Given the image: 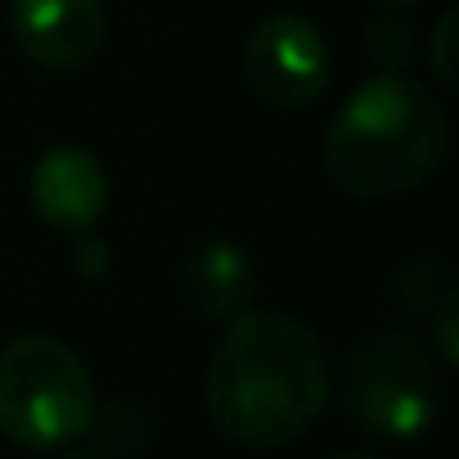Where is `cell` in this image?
I'll list each match as a JSON object with an SVG mask.
<instances>
[{
    "label": "cell",
    "mask_w": 459,
    "mask_h": 459,
    "mask_svg": "<svg viewBox=\"0 0 459 459\" xmlns=\"http://www.w3.org/2000/svg\"><path fill=\"white\" fill-rule=\"evenodd\" d=\"M212 423L239 446L275 450L302 437L329 401V360L320 338L280 311L230 320L203 378Z\"/></svg>",
    "instance_id": "cell-1"
},
{
    "label": "cell",
    "mask_w": 459,
    "mask_h": 459,
    "mask_svg": "<svg viewBox=\"0 0 459 459\" xmlns=\"http://www.w3.org/2000/svg\"><path fill=\"white\" fill-rule=\"evenodd\" d=\"M446 144V108L419 82L378 73L333 113L325 131V176L351 198H396L441 167Z\"/></svg>",
    "instance_id": "cell-2"
},
{
    "label": "cell",
    "mask_w": 459,
    "mask_h": 459,
    "mask_svg": "<svg viewBox=\"0 0 459 459\" xmlns=\"http://www.w3.org/2000/svg\"><path fill=\"white\" fill-rule=\"evenodd\" d=\"M95 383L73 347L50 333L14 338L0 351V432L28 450L77 441L95 419Z\"/></svg>",
    "instance_id": "cell-3"
},
{
    "label": "cell",
    "mask_w": 459,
    "mask_h": 459,
    "mask_svg": "<svg viewBox=\"0 0 459 459\" xmlns=\"http://www.w3.org/2000/svg\"><path fill=\"white\" fill-rule=\"evenodd\" d=\"M338 396L365 432L410 441L437 419V365L423 342L383 329L342 360Z\"/></svg>",
    "instance_id": "cell-4"
},
{
    "label": "cell",
    "mask_w": 459,
    "mask_h": 459,
    "mask_svg": "<svg viewBox=\"0 0 459 459\" xmlns=\"http://www.w3.org/2000/svg\"><path fill=\"white\" fill-rule=\"evenodd\" d=\"M244 82L271 108H311L329 86V46L316 23L271 14L244 46Z\"/></svg>",
    "instance_id": "cell-5"
},
{
    "label": "cell",
    "mask_w": 459,
    "mask_h": 459,
    "mask_svg": "<svg viewBox=\"0 0 459 459\" xmlns=\"http://www.w3.org/2000/svg\"><path fill=\"white\" fill-rule=\"evenodd\" d=\"M10 32L37 68L77 73L100 55L108 14L104 0H14Z\"/></svg>",
    "instance_id": "cell-6"
},
{
    "label": "cell",
    "mask_w": 459,
    "mask_h": 459,
    "mask_svg": "<svg viewBox=\"0 0 459 459\" xmlns=\"http://www.w3.org/2000/svg\"><path fill=\"white\" fill-rule=\"evenodd\" d=\"M32 207L41 212L46 225L55 230H91L104 207H108V176H104V162L77 144H55L37 158L32 167Z\"/></svg>",
    "instance_id": "cell-7"
},
{
    "label": "cell",
    "mask_w": 459,
    "mask_h": 459,
    "mask_svg": "<svg viewBox=\"0 0 459 459\" xmlns=\"http://www.w3.org/2000/svg\"><path fill=\"white\" fill-rule=\"evenodd\" d=\"M180 293L216 320L244 316L253 307V293H257V275H253L248 253L239 244H230V239L198 244L180 262Z\"/></svg>",
    "instance_id": "cell-8"
},
{
    "label": "cell",
    "mask_w": 459,
    "mask_h": 459,
    "mask_svg": "<svg viewBox=\"0 0 459 459\" xmlns=\"http://www.w3.org/2000/svg\"><path fill=\"white\" fill-rule=\"evenodd\" d=\"M86 432H95V446L100 450L126 459V455L149 450V441H153V414L140 401H108V405H95V419H91Z\"/></svg>",
    "instance_id": "cell-9"
},
{
    "label": "cell",
    "mask_w": 459,
    "mask_h": 459,
    "mask_svg": "<svg viewBox=\"0 0 459 459\" xmlns=\"http://www.w3.org/2000/svg\"><path fill=\"white\" fill-rule=\"evenodd\" d=\"M365 55L378 73H401L410 59H414V28L401 23V19H378L369 23V37H365Z\"/></svg>",
    "instance_id": "cell-10"
},
{
    "label": "cell",
    "mask_w": 459,
    "mask_h": 459,
    "mask_svg": "<svg viewBox=\"0 0 459 459\" xmlns=\"http://www.w3.org/2000/svg\"><path fill=\"white\" fill-rule=\"evenodd\" d=\"M455 37H459V14L446 10L432 28V46H428V59H432V73L446 91L459 86V73H455Z\"/></svg>",
    "instance_id": "cell-11"
},
{
    "label": "cell",
    "mask_w": 459,
    "mask_h": 459,
    "mask_svg": "<svg viewBox=\"0 0 459 459\" xmlns=\"http://www.w3.org/2000/svg\"><path fill=\"white\" fill-rule=\"evenodd\" d=\"M455 316H459V293L446 284V289H441V302H437V311H432L437 351H441V360H446V365H455V360H459V342H455Z\"/></svg>",
    "instance_id": "cell-12"
},
{
    "label": "cell",
    "mask_w": 459,
    "mask_h": 459,
    "mask_svg": "<svg viewBox=\"0 0 459 459\" xmlns=\"http://www.w3.org/2000/svg\"><path fill=\"white\" fill-rule=\"evenodd\" d=\"M73 266H77V275H82V280L100 284V280H104V275L113 271L108 244H104V239H82V244L73 248Z\"/></svg>",
    "instance_id": "cell-13"
},
{
    "label": "cell",
    "mask_w": 459,
    "mask_h": 459,
    "mask_svg": "<svg viewBox=\"0 0 459 459\" xmlns=\"http://www.w3.org/2000/svg\"><path fill=\"white\" fill-rule=\"evenodd\" d=\"M64 459H117V455H108V450H100V446H82V450H68Z\"/></svg>",
    "instance_id": "cell-14"
},
{
    "label": "cell",
    "mask_w": 459,
    "mask_h": 459,
    "mask_svg": "<svg viewBox=\"0 0 459 459\" xmlns=\"http://www.w3.org/2000/svg\"><path fill=\"white\" fill-rule=\"evenodd\" d=\"M374 5H387V10H405V5H419V0H374Z\"/></svg>",
    "instance_id": "cell-15"
},
{
    "label": "cell",
    "mask_w": 459,
    "mask_h": 459,
    "mask_svg": "<svg viewBox=\"0 0 459 459\" xmlns=\"http://www.w3.org/2000/svg\"><path fill=\"white\" fill-rule=\"evenodd\" d=\"M333 459H374V455H360V450H342V455H333Z\"/></svg>",
    "instance_id": "cell-16"
}]
</instances>
